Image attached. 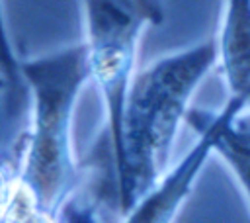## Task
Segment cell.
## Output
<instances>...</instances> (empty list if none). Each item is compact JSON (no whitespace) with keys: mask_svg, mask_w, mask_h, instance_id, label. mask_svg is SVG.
<instances>
[{"mask_svg":"<svg viewBox=\"0 0 250 223\" xmlns=\"http://www.w3.org/2000/svg\"><path fill=\"white\" fill-rule=\"evenodd\" d=\"M229 113L217 133L213 156H219L242 190L250 209V110L238 98H229Z\"/></svg>","mask_w":250,"mask_h":223,"instance_id":"6","label":"cell"},{"mask_svg":"<svg viewBox=\"0 0 250 223\" xmlns=\"http://www.w3.org/2000/svg\"><path fill=\"white\" fill-rule=\"evenodd\" d=\"M18 68L27 86V117L2 174L12 176L43 209L62 217L82 184L72 121L80 92L90 82L86 45L21 59Z\"/></svg>","mask_w":250,"mask_h":223,"instance_id":"2","label":"cell"},{"mask_svg":"<svg viewBox=\"0 0 250 223\" xmlns=\"http://www.w3.org/2000/svg\"><path fill=\"white\" fill-rule=\"evenodd\" d=\"M215 43L229 98L242 100L250 110V0H225Z\"/></svg>","mask_w":250,"mask_h":223,"instance_id":"5","label":"cell"},{"mask_svg":"<svg viewBox=\"0 0 250 223\" xmlns=\"http://www.w3.org/2000/svg\"><path fill=\"white\" fill-rule=\"evenodd\" d=\"M84 16V45L90 82L104 106V143L121 121L125 100L133 84L143 33L160 23V0H80Z\"/></svg>","mask_w":250,"mask_h":223,"instance_id":"3","label":"cell"},{"mask_svg":"<svg viewBox=\"0 0 250 223\" xmlns=\"http://www.w3.org/2000/svg\"><path fill=\"white\" fill-rule=\"evenodd\" d=\"M229 113V102L215 112L191 110L188 123L195 127L197 139L191 149L170 168L162 182L135 207L121 215V223H174L193 192L201 172L215 151L217 133Z\"/></svg>","mask_w":250,"mask_h":223,"instance_id":"4","label":"cell"},{"mask_svg":"<svg viewBox=\"0 0 250 223\" xmlns=\"http://www.w3.org/2000/svg\"><path fill=\"white\" fill-rule=\"evenodd\" d=\"M217 67V43L199 41L160 55L139 68L115 135L105 143L113 200L121 215L150 194L170 172L172 151L189 102Z\"/></svg>","mask_w":250,"mask_h":223,"instance_id":"1","label":"cell"},{"mask_svg":"<svg viewBox=\"0 0 250 223\" xmlns=\"http://www.w3.org/2000/svg\"><path fill=\"white\" fill-rule=\"evenodd\" d=\"M2 223H64V217L43 209L12 176L2 174Z\"/></svg>","mask_w":250,"mask_h":223,"instance_id":"7","label":"cell"}]
</instances>
